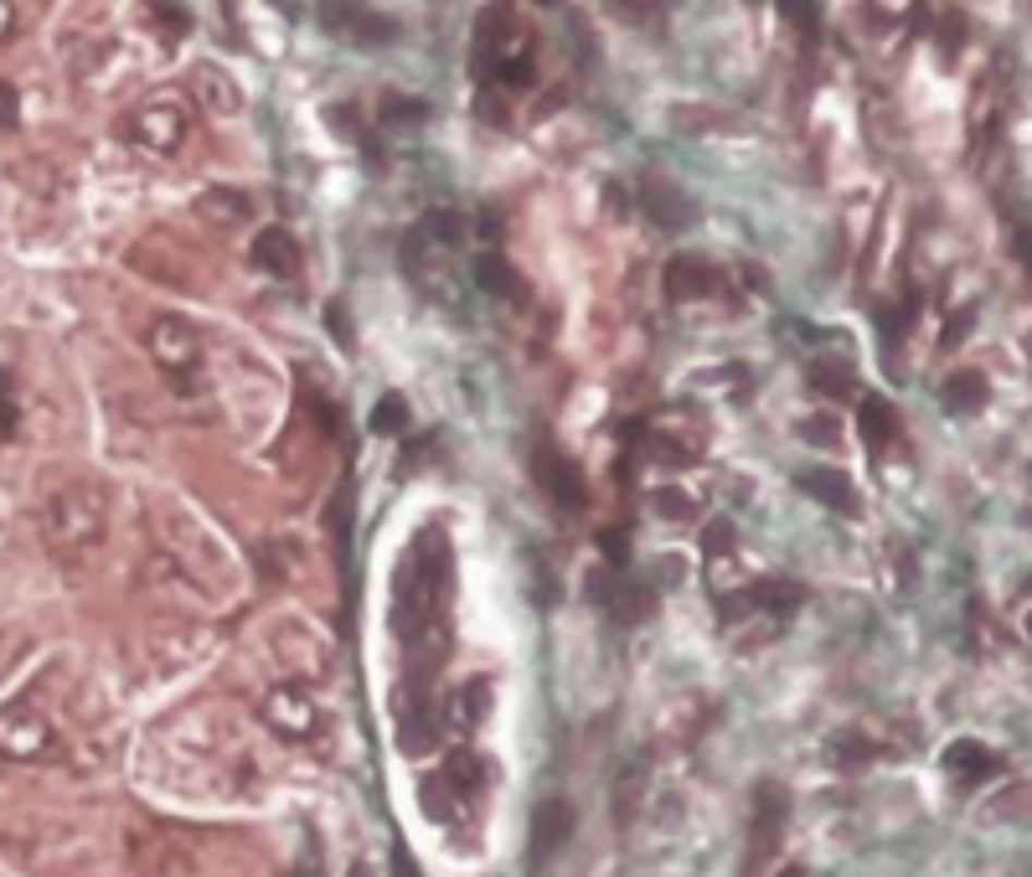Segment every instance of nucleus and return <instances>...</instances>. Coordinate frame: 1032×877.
I'll use <instances>...</instances> for the list:
<instances>
[{
  "instance_id": "obj_7",
  "label": "nucleus",
  "mask_w": 1032,
  "mask_h": 877,
  "mask_svg": "<svg viewBox=\"0 0 1032 877\" xmlns=\"http://www.w3.org/2000/svg\"><path fill=\"white\" fill-rule=\"evenodd\" d=\"M320 26L341 41H356V47H383V41L398 37V26L367 11L362 0H320Z\"/></svg>"
},
{
  "instance_id": "obj_43",
  "label": "nucleus",
  "mask_w": 1032,
  "mask_h": 877,
  "mask_svg": "<svg viewBox=\"0 0 1032 877\" xmlns=\"http://www.w3.org/2000/svg\"><path fill=\"white\" fill-rule=\"evenodd\" d=\"M0 434H11V403H5V382H0Z\"/></svg>"
},
{
  "instance_id": "obj_23",
  "label": "nucleus",
  "mask_w": 1032,
  "mask_h": 877,
  "mask_svg": "<svg viewBox=\"0 0 1032 877\" xmlns=\"http://www.w3.org/2000/svg\"><path fill=\"white\" fill-rule=\"evenodd\" d=\"M367 429H372V434H388V439H392V434H403V429H409V403H403L398 392L377 398V403H372Z\"/></svg>"
},
{
  "instance_id": "obj_5",
  "label": "nucleus",
  "mask_w": 1032,
  "mask_h": 877,
  "mask_svg": "<svg viewBox=\"0 0 1032 877\" xmlns=\"http://www.w3.org/2000/svg\"><path fill=\"white\" fill-rule=\"evenodd\" d=\"M145 346H150V356H156V367L166 377H192L196 362H202V336L181 315H160L150 336H145Z\"/></svg>"
},
{
  "instance_id": "obj_9",
  "label": "nucleus",
  "mask_w": 1032,
  "mask_h": 877,
  "mask_svg": "<svg viewBox=\"0 0 1032 877\" xmlns=\"http://www.w3.org/2000/svg\"><path fill=\"white\" fill-rule=\"evenodd\" d=\"M264 722H269L279 739L300 743V739H315V733H320V707H315L300 686H279V692L264 697Z\"/></svg>"
},
{
  "instance_id": "obj_45",
  "label": "nucleus",
  "mask_w": 1032,
  "mask_h": 877,
  "mask_svg": "<svg viewBox=\"0 0 1032 877\" xmlns=\"http://www.w3.org/2000/svg\"><path fill=\"white\" fill-rule=\"evenodd\" d=\"M1022 635H1028V641H1032V609H1028V614H1022Z\"/></svg>"
},
{
  "instance_id": "obj_26",
  "label": "nucleus",
  "mask_w": 1032,
  "mask_h": 877,
  "mask_svg": "<svg viewBox=\"0 0 1032 877\" xmlns=\"http://www.w3.org/2000/svg\"><path fill=\"white\" fill-rule=\"evenodd\" d=\"M481 775H486V764H481V754H475V748H465V754H454V759L445 764V780L460 784V795H465V790H475V784H481Z\"/></svg>"
},
{
  "instance_id": "obj_34",
  "label": "nucleus",
  "mask_w": 1032,
  "mask_h": 877,
  "mask_svg": "<svg viewBox=\"0 0 1032 877\" xmlns=\"http://www.w3.org/2000/svg\"><path fill=\"white\" fill-rule=\"evenodd\" d=\"M496 73H501V83H511V88H526V83L537 78V68H532V58H526V52H517V58H507V62H501V68H496Z\"/></svg>"
},
{
  "instance_id": "obj_18",
  "label": "nucleus",
  "mask_w": 1032,
  "mask_h": 877,
  "mask_svg": "<svg viewBox=\"0 0 1032 877\" xmlns=\"http://www.w3.org/2000/svg\"><path fill=\"white\" fill-rule=\"evenodd\" d=\"M862 434H867V444H873L877 454L898 439V413L888 398H862Z\"/></svg>"
},
{
  "instance_id": "obj_8",
  "label": "nucleus",
  "mask_w": 1032,
  "mask_h": 877,
  "mask_svg": "<svg viewBox=\"0 0 1032 877\" xmlns=\"http://www.w3.org/2000/svg\"><path fill=\"white\" fill-rule=\"evenodd\" d=\"M130 139H139V145L156 150V156H171L175 145L186 139V114H181V103H175V98H150V103H139L135 119H130Z\"/></svg>"
},
{
  "instance_id": "obj_20",
  "label": "nucleus",
  "mask_w": 1032,
  "mask_h": 877,
  "mask_svg": "<svg viewBox=\"0 0 1032 877\" xmlns=\"http://www.w3.org/2000/svg\"><path fill=\"white\" fill-rule=\"evenodd\" d=\"M486 702H490V686L486 682L460 686V692H454V702H449V722H454L460 733L481 728V722H486Z\"/></svg>"
},
{
  "instance_id": "obj_4",
  "label": "nucleus",
  "mask_w": 1032,
  "mask_h": 877,
  "mask_svg": "<svg viewBox=\"0 0 1032 877\" xmlns=\"http://www.w3.org/2000/svg\"><path fill=\"white\" fill-rule=\"evenodd\" d=\"M800 599H805V588L790 584V578H764V584H749L743 594H718V614L728 624L749 620V614H769V620H785V614H796Z\"/></svg>"
},
{
  "instance_id": "obj_30",
  "label": "nucleus",
  "mask_w": 1032,
  "mask_h": 877,
  "mask_svg": "<svg viewBox=\"0 0 1032 877\" xmlns=\"http://www.w3.org/2000/svg\"><path fill=\"white\" fill-rule=\"evenodd\" d=\"M831 759L847 764V769H858V764L873 759V748L858 739V733H841V739H831Z\"/></svg>"
},
{
  "instance_id": "obj_28",
  "label": "nucleus",
  "mask_w": 1032,
  "mask_h": 877,
  "mask_svg": "<svg viewBox=\"0 0 1032 877\" xmlns=\"http://www.w3.org/2000/svg\"><path fill=\"white\" fill-rule=\"evenodd\" d=\"M785 5V16H790V26H796L805 41H816L821 32V16H816V0H779Z\"/></svg>"
},
{
  "instance_id": "obj_46",
  "label": "nucleus",
  "mask_w": 1032,
  "mask_h": 877,
  "mask_svg": "<svg viewBox=\"0 0 1032 877\" xmlns=\"http://www.w3.org/2000/svg\"><path fill=\"white\" fill-rule=\"evenodd\" d=\"M779 877H805V873H800V867H785V873H779Z\"/></svg>"
},
{
  "instance_id": "obj_13",
  "label": "nucleus",
  "mask_w": 1032,
  "mask_h": 877,
  "mask_svg": "<svg viewBox=\"0 0 1032 877\" xmlns=\"http://www.w3.org/2000/svg\"><path fill=\"white\" fill-rule=\"evenodd\" d=\"M537 480H543V490L558 501V511H579V507H584V470L573 465L568 454L543 449V460H537Z\"/></svg>"
},
{
  "instance_id": "obj_40",
  "label": "nucleus",
  "mask_w": 1032,
  "mask_h": 877,
  "mask_svg": "<svg viewBox=\"0 0 1032 877\" xmlns=\"http://www.w3.org/2000/svg\"><path fill=\"white\" fill-rule=\"evenodd\" d=\"M1012 254H1017V264L1032 273V228H1017L1012 233Z\"/></svg>"
},
{
  "instance_id": "obj_42",
  "label": "nucleus",
  "mask_w": 1032,
  "mask_h": 877,
  "mask_svg": "<svg viewBox=\"0 0 1032 877\" xmlns=\"http://www.w3.org/2000/svg\"><path fill=\"white\" fill-rule=\"evenodd\" d=\"M604 558H609V563H620V558H624V537H620V532H604Z\"/></svg>"
},
{
  "instance_id": "obj_16",
  "label": "nucleus",
  "mask_w": 1032,
  "mask_h": 877,
  "mask_svg": "<svg viewBox=\"0 0 1032 877\" xmlns=\"http://www.w3.org/2000/svg\"><path fill=\"white\" fill-rule=\"evenodd\" d=\"M945 769H950L960 784H981V780H992L1001 764H996V754L986 748V743L960 739V743H950V748H945Z\"/></svg>"
},
{
  "instance_id": "obj_32",
  "label": "nucleus",
  "mask_w": 1032,
  "mask_h": 877,
  "mask_svg": "<svg viewBox=\"0 0 1032 877\" xmlns=\"http://www.w3.org/2000/svg\"><path fill=\"white\" fill-rule=\"evenodd\" d=\"M702 552L707 558H728L733 552V522H707V532H702Z\"/></svg>"
},
{
  "instance_id": "obj_29",
  "label": "nucleus",
  "mask_w": 1032,
  "mask_h": 877,
  "mask_svg": "<svg viewBox=\"0 0 1032 877\" xmlns=\"http://www.w3.org/2000/svg\"><path fill=\"white\" fill-rule=\"evenodd\" d=\"M418 805H424V816L449 820V780H424L418 784Z\"/></svg>"
},
{
  "instance_id": "obj_31",
  "label": "nucleus",
  "mask_w": 1032,
  "mask_h": 877,
  "mask_svg": "<svg viewBox=\"0 0 1032 877\" xmlns=\"http://www.w3.org/2000/svg\"><path fill=\"white\" fill-rule=\"evenodd\" d=\"M692 496L687 490H656V516H666V522H687L692 516Z\"/></svg>"
},
{
  "instance_id": "obj_3",
  "label": "nucleus",
  "mask_w": 1032,
  "mask_h": 877,
  "mask_svg": "<svg viewBox=\"0 0 1032 877\" xmlns=\"http://www.w3.org/2000/svg\"><path fill=\"white\" fill-rule=\"evenodd\" d=\"M645 449L661 460V465H697L702 454H707V424H702L692 409H671V413H656L651 424H645Z\"/></svg>"
},
{
  "instance_id": "obj_36",
  "label": "nucleus",
  "mask_w": 1032,
  "mask_h": 877,
  "mask_svg": "<svg viewBox=\"0 0 1032 877\" xmlns=\"http://www.w3.org/2000/svg\"><path fill=\"white\" fill-rule=\"evenodd\" d=\"M388 877H424V873H418V862H413V852H409V846H403V841H392Z\"/></svg>"
},
{
  "instance_id": "obj_33",
  "label": "nucleus",
  "mask_w": 1032,
  "mask_h": 877,
  "mask_svg": "<svg viewBox=\"0 0 1032 877\" xmlns=\"http://www.w3.org/2000/svg\"><path fill=\"white\" fill-rule=\"evenodd\" d=\"M475 109H481V119H486L490 130H507V124H511V103L496 94V88H486V94L475 98Z\"/></svg>"
},
{
  "instance_id": "obj_10",
  "label": "nucleus",
  "mask_w": 1032,
  "mask_h": 877,
  "mask_svg": "<svg viewBox=\"0 0 1032 877\" xmlns=\"http://www.w3.org/2000/svg\"><path fill=\"white\" fill-rule=\"evenodd\" d=\"M573 841V805L568 800H543L532 811V867H543Z\"/></svg>"
},
{
  "instance_id": "obj_39",
  "label": "nucleus",
  "mask_w": 1032,
  "mask_h": 877,
  "mask_svg": "<svg viewBox=\"0 0 1032 877\" xmlns=\"http://www.w3.org/2000/svg\"><path fill=\"white\" fill-rule=\"evenodd\" d=\"M16 119H21L16 88H11V83H0V130H16Z\"/></svg>"
},
{
  "instance_id": "obj_27",
  "label": "nucleus",
  "mask_w": 1032,
  "mask_h": 877,
  "mask_svg": "<svg viewBox=\"0 0 1032 877\" xmlns=\"http://www.w3.org/2000/svg\"><path fill=\"white\" fill-rule=\"evenodd\" d=\"M811 382H816L821 392H831V398H852V367H831V362H816L811 367Z\"/></svg>"
},
{
  "instance_id": "obj_1",
  "label": "nucleus",
  "mask_w": 1032,
  "mask_h": 877,
  "mask_svg": "<svg viewBox=\"0 0 1032 877\" xmlns=\"http://www.w3.org/2000/svg\"><path fill=\"white\" fill-rule=\"evenodd\" d=\"M104 522H109V511H104V490L98 486H62L41 507V537L58 558L94 552L104 543Z\"/></svg>"
},
{
  "instance_id": "obj_44",
  "label": "nucleus",
  "mask_w": 1032,
  "mask_h": 877,
  "mask_svg": "<svg viewBox=\"0 0 1032 877\" xmlns=\"http://www.w3.org/2000/svg\"><path fill=\"white\" fill-rule=\"evenodd\" d=\"M347 877H377V873H372V867H367V862H356V867H351V873Z\"/></svg>"
},
{
  "instance_id": "obj_24",
  "label": "nucleus",
  "mask_w": 1032,
  "mask_h": 877,
  "mask_svg": "<svg viewBox=\"0 0 1032 877\" xmlns=\"http://www.w3.org/2000/svg\"><path fill=\"white\" fill-rule=\"evenodd\" d=\"M196 88H202V98L213 103L217 114H238V88L217 68H196Z\"/></svg>"
},
{
  "instance_id": "obj_2",
  "label": "nucleus",
  "mask_w": 1032,
  "mask_h": 877,
  "mask_svg": "<svg viewBox=\"0 0 1032 877\" xmlns=\"http://www.w3.org/2000/svg\"><path fill=\"white\" fill-rule=\"evenodd\" d=\"M58 748H62V739L41 707H32L26 697L11 702V707H0V759L37 764V759H52Z\"/></svg>"
},
{
  "instance_id": "obj_6",
  "label": "nucleus",
  "mask_w": 1032,
  "mask_h": 877,
  "mask_svg": "<svg viewBox=\"0 0 1032 877\" xmlns=\"http://www.w3.org/2000/svg\"><path fill=\"white\" fill-rule=\"evenodd\" d=\"M785 820H790V795H785V784L764 780L760 790H754V820H749V862H754V867H764V862L779 852Z\"/></svg>"
},
{
  "instance_id": "obj_35",
  "label": "nucleus",
  "mask_w": 1032,
  "mask_h": 877,
  "mask_svg": "<svg viewBox=\"0 0 1032 877\" xmlns=\"http://www.w3.org/2000/svg\"><path fill=\"white\" fill-rule=\"evenodd\" d=\"M837 418H805V424H800V439H805V444H837Z\"/></svg>"
},
{
  "instance_id": "obj_22",
  "label": "nucleus",
  "mask_w": 1032,
  "mask_h": 877,
  "mask_svg": "<svg viewBox=\"0 0 1032 877\" xmlns=\"http://www.w3.org/2000/svg\"><path fill=\"white\" fill-rule=\"evenodd\" d=\"M196 207H202V217H213V222H243V217H248V196L233 192V186H213Z\"/></svg>"
},
{
  "instance_id": "obj_41",
  "label": "nucleus",
  "mask_w": 1032,
  "mask_h": 877,
  "mask_svg": "<svg viewBox=\"0 0 1032 877\" xmlns=\"http://www.w3.org/2000/svg\"><path fill=\"white\" fill-rule=\"evenodd\" d=\"M16 37V5L11 0H0V41Z\"/></svg>"
},
{
  "instance_id": "obj_19",
  "label": "nucleus",
  "mask_w": 1032,
  "mask_h": 877,
  "mask_svg": "<svg viewBox=\"0 0 1032 877\" xmlns=\"http://www.w3.org/2000/svg\"><path fill=\"white\" fill-rule=\"evenodd\" d=\"M475 284H481L486 294H496V300L522 294V279H517V269H511L501 254H481V258H475Z\"/></svg>"
},
{
  "instance_id": "obj_12",
  "label": "nucleus",
  "mask_w": 1032,
  "mask_h": 877,
  "mask_svg": "<svg viewBox=\"0 0 1032 877\" xmlns=\"http://www.w3.org/2000/svg\"><path fill=\"white\" fill-rule=\"evenodd\" d=\"M666 294L677 300V305H692V300H707V294L718 290V269L707 264V258L697 254H677L671 264H666Z\"/></svg>"
},
{
  "instance_id": "obj_15",
  "label": "nucleus",
  "mask_w": 1032,
  "mask_h": 877,
  "mask_svg": "<svg viewBox=\"0 0 1032 877\" xmlns=\"http://www.w3.org/2000/svg\"><path fill=\"white\" fill-rule=\"evenodd\" d=\"M254 264L264 273H274V279H294V273H300V243H294V233H284V228H258Z\"/></svg>"
},
{
  "instance_id": "obj_47",
  "label": "nucleus",
  "mask_w": 1032,
  "mask_h": 877,
  "mask_svg": "<svg viewBox=\"0 0 1032 877\" xmlns=\"http://www.w3.org/2000/svg\"><path fill=\"white\" fill-rule=\"evenodd\" d=\"M1028 356H1032V336H1028Z\"/></svg>"
},
{
  "instance_id": "obj_37",
  "label": "nucleus",
  "mask_w": 1032,
  "mask_h": 877,
  "mask_svg": "<svg viewBox=\"0 0 1032 877\" xmlns=\"http://www.w3.org/2000/svg\"><path fill=\"white\" fill-rule=\"evenodd\" d=\"M960 41H966V16H945L939 21V47H945V58H950Z\"/></svg>"
},
{
  "instance_id": "obj_25",
  "label": "nucleus",
  "mask_w": 1032,
  "mask_h": 877,
  "mask_svg": "<svg viewBox=\"0 0 1032 877\" xmlns=\"http://www.w3.org/2000/svg\"><path fill=\"white\" fill-rule=\"evenodd\" d=\"M429 119V103L424 98H403V94H388L383 98V124H398V130H413Z\"/></svg>"
},
{
  "instance_id": "obj_21",
  "label": "nucleus",
  "mask_w": 1032,
  "mask_h": 877,
  "mask_svg": "<svg viewBox=\"0 0 1032 877\" xmlns=\"http://www.w3.org/2000/svg\"><path fill=\"white\" fill-rule=\"evenodd\" d=\"M418 237H434V243H445V248L465 243V212L434 207V212H424V222H418Z\"/></svg>"
},
{
  "instance_id": "obj_17",
  "label": "nucleus",
  "mask_w": 1032,
  "mask_h": 877,
  "mask_svg": "<svg viewBox=\"0 0 1032 877\" xmlns=\"http://www.w3.org/2000/svg\"><path fill=\"white\" fill-rule=\"evenodd\" d=\"M986 398H992V388H986V377H981V371H950V377H945V388H939L945 413H960V418L981 413V409H986Z\"/></svg>"
},
{
  "instance_id": "obj_14",
  "label": "nucleus",
  "mask_w": 1032,
  "mask_h": 877,
  "mask_svg": "<svg viewBox=\"0 0 1032 877\" xmlns=\"http://www.w3.org/2000/svg\"><path fill=\"white\" fill-rule=\"evenodd\" d=\"M796 486L805 490V496H816L821 507H831V511H841V516H858V490H852V480L847 475H837V470H821V465H811V470H800L796 475Z\"/></svg>"
},
{
  "instance_id": "obj_11",
  "label": "nucleus",
  "mask_w": 1032,
  "mask_h": 877,
  "mask_svg": "<svg viewBox=\"0 0 1032 877\" xmlns=\"http://www.w3.org/2000/svg\"><path fill=\"white\" fill-rule=\"evenodd\" d=\"M641 212L661 228V233H682L697 222V202L682 186H666V181H645L641 186Z\"/></svg>"
},
{
  "instance_id": "obj_38",
  "label": "nucleus",
  "mask_w": 1032,
  "mask_h": 877,
  "mask_svg": "<svg viewBox=\"0 0 1032 877\" xmlns=\"http://www.w3.org/2000/svg\"><path fill=\"white\" fill-rule=\"evenodd\" d=\"M609 5H615L620 16H641V21H651V26L661 21V5H651V0H609Z\"/></svg>"
},
{
  "instance_id": "obj_48",
  "label": "nucleus",
  "mask_w": 1032,
  "mask_h": 877,
  "mask_svg": "<svg viewBox=\"0 0 1032 877\" xmlns=\"http://www.w3.org/2000/svg\"><path fill=\"white\" fill-rule=\"evenodd\" d=\"M1028 584H1032V578H1028Z\"/></svg>"
}]
</instances>
